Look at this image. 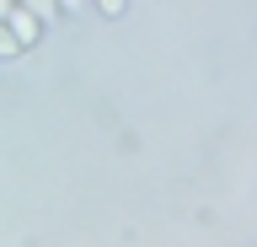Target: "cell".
I'll return each instance as SVG.
<instances>
[{
  "label": "cell",
  "mask_w": 257,
  "mask_h": 247,
  "mask_svg": "<svg viewBox=\"0 0 257 247\" xmlns=\"http://www.w3.org/2000/svg\"><path fill=\"white\" fill-rule=\"evenodd\" d=\"M6 11H11V0H0V17H6Z\"/></svg>",
  "instance_id": "5b68a950"
},
{
  "label": "cell",
  "mask_w": 257,
  "mask_h": 247,
  "mask_svg": "<svg viewBox=\"0 0 257 247\" xmlns=\"http://www.w3.org/2000/svg\"><path fill=\"white\" fill-rule=\"evenodd\" d=\"M6 17H11V33H16V43H27V38L38 33V17H32V11H6Z\"/></svg>",
  "instance_id": "6da1fadb"
},
{
  "label": "cell",
  "mask_w": 257,
  "mask_h": 247,
  "mask_svg": "<svg viewBox=\"0 0 257 247\" xmlns=\"http://www.w3.org/2000/svg\"><path fill=\"white\" fill-rule=\"evenodd\" d=\"M32 11H38V17H54V0H27Z\"/></svg>",
  "instance_id": "3957f363"
},
{
  "label": "cell",
  "mask_w": 257,
  "mask_h": 247,
  "mask_svg": "<svg viewBox=\"0 0 257 247\" xmlns=\"http://www.w3.org/2000/svg\"><path fill=\"white\" fill-rule=\"evenodd\" d=\"M0 54H16V33H6V27H0Z\"/></svg>",
  "instance_id": "7a4b0ae2"
},
{
  "label": "cell",
  "mask_w": 257,
  "mask_h": 247,
  "mask_svg": "<svg viewBox=\"0 0 257 247\" xmlns=\"http://www.w3.org/2000/svg\"><path fill=\"white\" fill-rule=\"evenodd\" d=\"M102 11H107V17H118V11H123V0H102Z\"/></svg>",
  "instance_id": "277c9868"
},
{
  "label": "cell",
  "mask_w": 257,
  "mask_h": 247,
  "mask_svg": "<svg viewBox=\"0 0 257 247\" xmlns=\"http://www.w3.org/2000/svg\"><path fill=\"white\" fill-rule=\"evenodd\" d=\"M75 6H80V0H64V11H75Z\"/></svg>",
  "instance_id": "8992f818"
}]
</instances>
